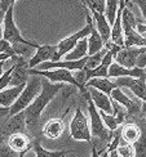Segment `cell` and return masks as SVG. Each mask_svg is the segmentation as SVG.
<instances>
[{
  "label": "cell",
  "mask_w": 146,
  "mask_h": 157,
  "mask_svg": "<svg viewBox=\"0 0 146 157\" xmlns=\"http://www.w3.org/2000/svg\"><path fill=\"white\" fill-rule=\"evenodd\" d=\"M42 82H43V85H42L40 94H39L36 97V99L25 109L26 125H27V129H30L31 132H35L36 130L44 108L51 103V101L56 97L58 91L63 88V84H52L47 78H43Z\"/></svg>",
  "instance_id": "cell-1"
},
{
  "label": "cell",
  "mask_w": 146,
  "mask_h": 157,
  "mask_svg": "<svg viewBox=\"0 0 146 157\" xmlns=\"http://www.w3.org/2000/svg\"><path fill=\"white\" fill-rule=\"evenodd\" d=\"M43 78H40V76L38 75H30V78L27 84H26V88L23 89V91L21 93V95L18 97V99L14 102V104L9 108V116L12 117L19 112H22L27 108L30 104L36 99V97L40 94V86L43 85L42 82Z\"/></svg>",
  "instance_id": "cell-2"
},
{
  "label": "cell",
  "mask_w": 146,
  "mask_h": 157,
  "mask_svg": "<svg viewBox=\"0 0 146 157\" xmlns=\"http://www.w3.org/2000/svg\"><path fill=\"white\" fill-rule=\"evenodd\" d=\"M82 94L84 97V99L87 101V104H88V112H89V125H91V133L93 136H96V138L103 140L106 144H109V143L111 142L112 139V132L111 130H109L107 128H106V125L103 124L102 119H101V115H99V112L97 111V107L95 106L93 101H92L91 98V94L88 89L85 88V90L82 91Z\"/></svg>",
  "instance_id": "cell-3"
},
{
  "label": "cell",
  "mask_w": 146,
  "mask_h": 157,
  "mask_svg": "<svg viewBox=\"0 0 146 157\" xmlns=\"http://www.w3.org/2000/svg\"><path fill=\"white\" fill-rule=\"evenodd\" d=\"M85 9H87V26H85L84 29H82L80 31H78L75 32L74 35H71V36H67L66 39H63V40H61L58 44H57V53H56V57H55V62H58L59 61V58L66 56L67 53H70V52L75 48V45L82 40V39L84 37H87L91 35V32H92V29H93V21H92V18H91V14H89V9L87 8V6H84Z\"/></svg>",
  "instance_id": "cell-4"
},
{
  "label": "cell",
  "mask_w": 146,
  "mask_h": 157,
  "mask_svg": "<svg viewBox=\"0 0 146 157\" xmlns=\"http://www.w3.org/2000/svg\"><path fill=\"white\" fill-rule=\"evenodd\" d=\"M70 136L75 140H85L92 146V133H91V125L88 119L83 113L82 107L78 106L75 115L70 122Z\"/></svg>",
  "instance_id": "cell-5"
},
{
  "label": "cell",
  "mask_w": 146,
  "mask_h": 157,
  "mask_svg": "<svg viewBox=\"0 0 146 157\" xmlns=\"http://www.w3.org/2000/svg\"><path fill=\"white\" fill-rule=\"evenodd\" d=\"M30 75L42 76V77L47 78V80H49V81H53L55 84H63V82H67V84H71L72 86L78 88L79 90H82V86L79 85V82L75 80L74 75H72L69 70L56 68L55 71H40V70L32 68V70H30Z\"/></svg>",
  "instance_id": "cell-6"
},
{
  "label": "cell",
  "mask_w": 146,
  "mask_h": 157,
  "mask_svg": "<svg viewBox=\"0 0 146 157\" xmlns=\"http://www.w3.org/2000/svg\"><path fill=\"white\" fill-rule=\"evenodd\" d=\"M10 61L14 68H13V74L10 76L9 86L13 88V86H19V85L27 84L29 76H30L29 61L19 56H13L10 58Z\"/></svg>",
  "instance_id": "cell-7"
},
{
  "label": "cell",
  "mask_w": 146,
  "mask_h": 157,
  "mask_svg": "<svg viewBox=\"0 0 146 157\" xmlns=\"http://www.w3.org/2000/svg\"><path fill=\"white\" fill-rule=\"evenodd\" d=\"M13 8L14 5H12L10 8L6 10L4 21H3V39L6 41H9L10 44H17V43H23V44H32V41L26 40L22 37V35L19 34V30L17 29V26L13 19Z\"/></svg>",
  "instance_id": "cell-8"
},
{
  "label": "cell",
  "mask_w": 146,
  "mask_h": 157,
  "mask_svg": "<svg viewBox=\"0 0 146 157\" xmlns=\"http://www.w3.org/2000/svg\"><path fill=\"white\" fill-rule=\"evenodd\" d=\"M115 84L119 86H125L132 90L138 99L146 102V78H135V77H118Z\"/></svg>",
  "instance_id": "cell-9"
},
{
  "label": "cell",
  "mask_w": 146,
  "mask_h": 157,
  "mask_svg": "<svg viewBox=\"0 0 146 157\" xmlns=\"http://www.w3.org/2000/svg\"><path fill=\"white\" fill-rule=\"evenodd\" d=\"M146 50V48H122L114 57V61L125 68H135L138 56Z\"/></svg>",
  "instance_id": "cell-10"
},
{
  "label": "cell",
  "mask_w": 146,
  "mask_h": 157,
  "mask_svg": "<svg viewBox=\"0 0 146 157\" xmlns=\"http://www.w3.org/2000/svg\"><path fill=\"white\" fill-rule=\"evenodd\" d=\"M26 115H25V111L19 112L12 117H8L5 125L2 129V133L3 135L8 139V136L13 135V134H17V133H26Z\"/></svg>",
  "instance_id": "cell-11"
},
{
  "label": "cell",
  "mask_w": 146,
  "mask_h": 157,
  "mask_svg": "<svg viewBox=\"0 0 146 157\" xmlns=\"http://www.w3.org/2000/svg\"><path fill=\"white\" fill-rule=\"evenodd\" d=\"M56 53H57V45H42V47H39L35 52L34 57L29 61L30 70L38 67L39 64H42L49 59L53 61L56 57Z\"/></svg>",
  "instance_id": "cell-12"
},
{
  "label": "cell",
  "mask_w": 146,
  "mask_h": 157,
  "mask_svg": "<svg viewBox=\"0 0 146 157\" xmlns=\"http://www.w3.org/2000/svg\"><path fill=\"white\" fill-rule=\"evenodd\" d=\"M123 31H124V47L125 48H146V39L138 34L136 29H133L127 21L123 19Z\"/></svg>",
  "instance_id": "cell-13"
},
{
  "label": "cell",
  "mask_w": 146,
  "mask_h": 157,
  "mask_svg": "<svg viewBox=\"0 0 146 157\" xmlns=\"http://www.w3.org/2000/svg\"><path fill=\"white\" fill-rule=\"evenodd\" d=\"M135 77V78H146V72L141 68H125L116 62H112L109 68V77Z\"/></svg>",
  "instance_id": "cell-14"
},
{
  "label": "cell",
  "mask_w": 146,
  "mask_h": 157,
  "mask_svg": "<svg viewBox=\"0 0 146 157\" xmlns=\"http://www.w3.org/2000/svg\"><path fill=\"white\" fill-rule=\"evenodd\" d=\"M89 94H91V98L93 101L95 106L97 107V109L99 111H103V112L109 113V115H112V99L110 98V95L102 93L95 88H87Z\"/></svg>",
  "instance_id": "cell-15"
},
{
  "label": "cell",
  "mask_w": 146,
  "mask_h": 157,
  "mask_svg": "<svg viewBox=\"0 0 146 157\" xmlns=\"http://www.w3.org/2000/svg\"><path fill=\"white\" fill-rule=\"evenodd\" d=\"M89 12L92 13V16H93V18H95L96 29L99 32V35H101L103 43L105 44L110 43V40H111V27H110L109 21L106 19L105 14H102V13H98L95 9H89Z\"/></svg>",
  "instance_id": "cell-16"
},
{
  "label": "cell",
  "mask_w": 146,
  "mask_h": 157,
  "mask_svg": "<svg viewBox=\"0 0 146 157\" xmlns=\"http://www.w3.org/2000/svg\"><path fill=\"white\" fill-rule=\"evenodd\" d=\"M6 143H8V146L17 153L26 152L31 148V140L25 133H17V134L8 136Z\"/></svg>",
  "instance_id": "cell-17"
},
{
  "label": "cell",
  "mask_w": 146,
  "mask_h": 157,
  "mask_svg": "<svg viewBox=\"0 0 146 157\" xmlns=\"http://www.w3.org/2000/svg\"><path fill=\"white\" fill-rule=\"evenodd\" d=\"M25 88H26V84L2 90L0 91V107L10 108L13 104H14V102L18 99V97L21 95Z\"/></svg>",
  "instance_id": "cell-18"
},
{
  "label": "cell",
  "mask_w": 146,
  "mask_h": 157,
  "mask_svg": "<svg viewBox=\"0 0 146 157\" xmlns=\"http://www.w3.org/2000/svg\"><path fill=\"white\" fill-rule=\"evenodd\" d=\"M65 130L63 117L61 119H51L43 128V134L49 139H58Z\"/></svg>",
  "instance_id": "cell-19"
},
{
  "label": "cell",
  "mask_w": 146,
  "mask_h": 157,
  "mask_svg": "<svg viewBox=\"0 0 146 157\" xmlns=\"http://www.w3.org/2000/svg\"><path fill=\"white\" fill-rule=\"evenodd\" d=\"M141 133H142V130L138 122H127L125 125H123L120 135L125 142L131 143V144H135L140 139Z\"/></svg>",
  "instance_id": "cell-20"
},
{
  "label": "cell",
  "mask_w": 146,
  "mask_h": 157,
  "mask_svg": "<svg viewBox=\"0 0 146 157\" xmlns=\"http://www.w3.org/2000/svg\"><path fill=\"white\" fill-rule=\"evenodd\" d=\"M85 88H95L102 93L110 95L111 91L118 88V85L115 84V81H110L107 77H95L91 78V80L87 82Z\"/></svg>",
  "instance_id": "cell-21"
},
{
  "label": "cell",
  "mask_w": 146,
  "mask_h": 157,
  "mask_svg": "<svg viewBox=\"0 0 146 157\" xmlns=\"http://www.w3.org/2000/svg\"><path fill=\"white\" fill-rule=\"evenodd\" d=\"M144 115V113H142ZM141 116H138L136 117V120L138 124H140V126H141V130H142V133H141V136H140V139H138L135 144H133V148H135V157H146V121L144 120V117Z\"/></svg>",
  "instance_id": "cell-22"
},
{
  "label": "cell",
  "mask_w": 146,
  "mask_h": 157,
  "mask_svg": "<svg viewBox=\"0 0 146 157\" xmlns=\"http://www.w3.org/2000/svg\"><path fill=\"white\" fill-rule=\"evenodd\" d=\"M88 57V37H84L79 41L70 53L65 56L66 61H79Z\"/></svg>",
  "instance_id": "cell-23"
},
{
  "label": "cell",
  "mask_w": 146,
  "mask_h": 157,
  "mask_svg": "<svg viewBox=\"0 0 146 157\" xmlns=\"http://www.w3.org/2000/svg\"><path fill=\"white\" fill-rule=\"evenodd\" d=\"M103 48H105V43L102 40L101 35H99V32L97 31L96 26H93L88 39V56H93L98 53L99 50H102Z\"/></svg>",
  "instance_id": "cell-24"
},
{
  "label": "cell",
  "mask_w": 146,
  "mask_h": 157,
  "mask_svg": "<svg viewBox=\"0 0 146 157\" xmlns=\"http://www.w3.org/2000/svg\"><path fill=\"white\" fill-rule=\"evenodd\" d=\"M31 148L35 153V157H63L66 153L70 152V151H55V152L47 151V149L43 148V146L40 144L39 138H36L31 143Z\"/></svg>",
  "instance_id": "cell-25"
},
{
  "label": "cell",
  "mask_w": 146,
  "mask_h": 157,
  "mask_svg": "<svg viewBox=\"0 0 146 157\" xmlns=\"http://www.w3.org/2000/svg\"><path fill=\"white\" fill-rule=\"evenodd\" d=\"M119 8V0H106V8H105V17L112 26L115 22L116 13Z\"/></svg>",
  "instance_id": "cell-26"
},
{
  "label": "cell",
  "mask_w": 146,
  "mask_h": 157,
  "mask_svg": "<svg viewBox=\"0 0 146 157\" xmlns=\"http://www.w3.org/2000/svg\"><path fill=\"white\" fill-rule=\"evenodd\" d=\"M109 52V48H103L102 50H99L98 53L93 54V56H88V61H87V64H85V68L87 70H95L97 68L99 64L102 63V59L105 58V56Z\"/></svg>",
  "instance_id": "cell-27"
},
{
  "label": "cell",
  "mask_w": 146,
  "mask_h": 157,
  "mask_svg": "<svg viewBox=\"0 0 146 157\" xmlns=\"http://www.w3.org/2000/svg\"><path fill=\"white\" fill-rule=\"evenodd\" d=\"M116 152H118V155L120 157H135L133 144L125 142L123 138H120V142H119L118 148H116Z\"/></svg>",
  "instance_id": "cell-28"
},
{
  "label": "cell",
  "mask_w": 146,
  "mask_h": 157,
  "mask_svg": "<svg viewBox=\"0 0 146 157\" xmlns=\"http://www.w3.org/2000/svg\"><path fill=\"white\" fill-rule=\"evenodd\" d=\"M112 115L115 116V119L118 120L119 125L124 122V120H127V115H128V111L125 107H123L122 104H119L118 102L112 101Z\"/></svg>",
  "instance_id": "cell-29"
},
{
  "label": "cell",
  "mask_w": 146,
  "mask_h": 157,
  "mask_svg": "<svg viewBox=\"0 0 146 157\" xmlns=\"http://www.w3.org/2000/svg\"><path fill=\"white\" fill-rule=\"evenodd\" d=\"M82 4L87 6L88 9H95L98 13H105L106 8V0H82Z\"/></svg>",
  "instance_id": "cell-30"
},
{
  "label": "cell",
  "mask_w": 146,
  "mask_h": 157,
  "mask_svg": "<svg viewBox=\"0 0 146 157\" xmlns=\"http://www.w3.org/2000/svg\"><path fill=\"white\" fill-rule=\"evenodd\" d=\"M99 115H101V119H102L103 124L106 125V128H107L109 130H111V132H115V130L118 129V126H119V122L115 119V116L106 113V112H103V111H99Z\"/></svg>",
  "instance_id": "cell-31"
},
{
  "label": "cell",
  "mask_w": 146,
  "mask_h": 157,
  "mask_svg": "<svg viewBox=\"0 0 146 157\" xmlns=\"http://www.w3.org/2000/svg\"><path fill=\"white\" fill-rule=\"evenodd\" d=\"M13 68H14V67H13V64H12V66L2 75V77H0V91L4 90V89H6V86H9L10 76H12V74H13Z\"/></svg>",
  "instance_id": "cell-32"
},
{
  "label": "cell",
  "mask_w": 146,
  "mask_h": 157,
  "mask_svg": "<svg viewBox=\"0 0 146 157\" xmlns=\"http://www.w3.org/2000/svg\"><path fill=\"white\" fill-rule=\"evenodd\" d=\"M0 157H19V153L13 151L8 146V143L4 142L3 144L0 146Z\"/></svg>",
  "instance_id": "cell-33"
},
{
  "label": "cell",
  "mask_w": 146,
  "mask_h": 157,
  "mask_svg": "<svg viewBox=\"0 0 146 157\" xmlns=\"http://www.w3.org/2000/svg\"><path fill=\"white\" fill-rule=\"evenodd\" d=\"M0 54H9L10 57L16 56L14 52H13V48H12V44L9 41L4 40L2 37L0 39Z\"/></svg>",
  "instance_id": "cell-34"
},
{
  "label": "cell",
  "mask_w": 146,
  "mask_h": 157,
  "mask_svg": "<svg viewBox=\"0 0 146 157\" xmlns=\"http://www.w3.org/2000/svg\"><path fill=\"white\" fill-rule=\"evenodd\" d=\"M136 67L137 68H141V70H145L146 68V50L144 53H141L138 56L137 61H136Z\"/></svg>",
  "instance_id": "cell-35"
},
{
  "label": "cell",
  "mask_w": 146,
  "mask_h": 157,
  "mask_svg": "<svg viewBox=\"0 0 146 157\" xmlns=\"http://www.w3.org/2000/svg\"><path fill=\"white\" fill-rule=\"evenodd\" d=\"M129 3H133V4H136L138 6V8H140L142 16L145 18V21H146V0H131Z\"/></svg>",
  "instance_id": "cell-36"
},
{
  "label": "cell",
  "mask_w": 146,
  "mask_h": 157,
  "mask_svg": "<svg viewBox=\"0 0 146 157\" xmlns=\"http://www.w3.org/2000/svg\"><path fill=\"white\" fill-rule=\"evenodd\" d=\"M14 3H16V0H0V9L6 13V10H8L12 5H14Z\"/></svg>",
  "instance_id": "cell-37"
},
{
  "label": "cell",
  "mask_w": 146,
  "mask_h": 157,
  "mask_svg": "<svg viewBox=\"0 0 146 157\" xmlns=\"http://www.w3.org/2000/svg\"><path fill=\"white\" fill-rule=\"evenodd\" d=\"M102 153V157H120L118 155V152H116V149L115 151H111V152H106V151H103V152H101ZM99 153V155H101Z\"/></svg>",
  "instance_id": "cell-38"
},
{
  "label": "cell",
  "mask_w": 146,
  "mask_h": 157,
  "mask_svg": "<svg viewBox=\"0 0 146 157\" xmlns=\"http://www.w3.org/2000/svg\"><path fill=\"white\" fill-rule=\"evenodd\" d=\"M4 116H9V108L6 107H0V119Z\"/></svg>",
  "instance_id": "cell-39"
},
{
  "label": "cell",
  "mask_w": 146,
  "mask_h": 157,
  "mask_svg": "<svg viewBox=\"0 0 146 157\" xmlns=\"http://www.w3.org/2000/svg\"><path fill=\"white\" fill-rule=\"evenodd\" d=\"M137 32L138 34H144V32H146V25L137 23Z\"/></svg>",
  "instance_id": "cell-40"
},
{
  "label": "cell",
  "mask_w": 146,
  "mask_h": 157,
  "mask_svg": "<svg viewBox=\"0 0 146 157\" xmlns=\"http://www.w3.org/2000/svg\"><path fill=\"white\" fill-rule=\"evenodd\" d=\"M91 147H92V157H101L99 152L97 151V148H96V144H95V143H93V144H92Z\"/></svg>",
  "instance_id": "cell-41"
},
{
  "label": "cell",
  "mask_w": 146,
  "mask_h": 157,
  "mask_svg": "<svg viewBox=\"0 0 146 157\" xmlns=\"http://www.w3.org/2000/svg\"><path fill=\"white\" fill-rule=\"evenodd\" d=\"M4 17H5V12L0 9V31H2V23L4 21Z\"/></svg>",
  "instance_id": "cell-42"
},
{
  "label": "cell",
  "mask_w": 146,
  "mask_h": 157,
  "mask_svg": "<svg viewBox=\"0 0 146 157\" xmlns=\"http://www.w3.org/2000/svg\"><path fill=\"white\" fill-rule=\"evenodd\" d=\"M4 142H5V136L3 135V133H2V132H0V146H2Z\"/></svg>",
  "instance_id": "cell-43"
},
{
  "label": "cell",
  "mask_w": 146,
  "mask_h": 157,
  "mask_svg": "<svg viewBox=\"0 0 146 157\" xmlns=\"http://www.w3.org/2000/svg\"><path fill=\"white\" fill-rule=\"evenodd\" d=\"M4 63H5V61L0 62V77H2V75L4 74V72H3V66H4Z\"/></svg>",
  "instance_id": "cell-44"
},
{
  "label": "cell",
  "mask_w": 146,
  "mask_h": 157,
  "mask_svg": "<svg viewBox=\"0 0 146 157\" xmlns=\"http://www.w3.org/2000/svg\"><path fill=\"white\" fill-rule=\"evenodd\" d=\"M142 113H144V116L146 117V102L142 103Z\"/></svg>",
  "instance_id": "cell-45"
},
{
  "label": "cell",
  "mask_w": 146,
  "mask_h": 157,
  "mask_svg": "<svg viewBox=\"0 0 146 157\" xmlns=\"http://www.w3.org/2000/svg\"><path fill=\"white\" fill-rule=\"evenodd\" d=\"M63 157H75V155H74V152H71V151H70L69 153H66Z\"/></svg>",
  "instance_id": "cell-46"
},
{
  "label": "cell",
  "mask_w": 146,
  "mask_h": 157,
  "mask_svg": "<svg viewBox=\"0 0 146 157\" xmlns=\"http://www.w3.org/2000/svg\"><path fill=\"white\" fill-rule=\"evenodd\" d=\"M29 151H30V149H29ZM26 153H27V151H26V152H22V153H19V157H25Z\"/></svg>",
  "instance_id": "cell-47"
},
{
  "label": "cell",
  "mask_w": 146,
  "mask_h": 157,
  "mask_svg": "<svg viewBox=\"0 0 146 157\" xmlns=\"http://www.w3.org/2000/svg\"><path fill=\"white\" fill-rule=\"evenodd\" d=\"M129 2H131V0H125V4H128Z\"/></svg>",
  "instance_id": "cell-48"
},
{
  "label": "cell",
  "mask_w": 146,
  "mask_h": 157,
  "mask_svg": "<svg viewBox=\"0 0 146 157\" xmlns=\"http://www.w3.org/2000/svg\"><path fill=\"white\" fill-rule=\"evenodd\" d=\"M144 71H145V72H146V68H145V70H144Z\"/></svg>",
  "instance_id": "cell-49"
},
{
  "label": "cell",
  "mask_w": 146,
  "mask_h": 157,
  "mask_svg": "<svg viewBox=\"0 0 146 157\" xmlns=\"http://www.w3.org/2000/svg\"><path fill=\"white\" fill-rule=\"evenodd\" d=\"M80 2H82V0H80Z\"/></svg>",
  "instance_id": "cell-50"
}]
</instances>
